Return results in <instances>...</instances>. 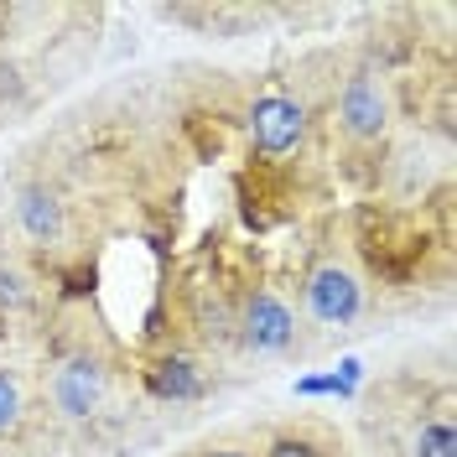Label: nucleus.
Segmentation results:
<instances>
[{
    "instance_id": "1",
    "label": "nucleus",
    "mask_w": 457,
    "mask_h": 457,
    "mask_svg": "<svg viewBox=\"0 0 457 457\" xmlns=\"http://www.w3.org/2000/svg\"><path fill=\"white\" fill-rule=\"evenodd\" d=\"M110 395V370L94 353H68L47 379V400L62 421H94Z\"/></svg>"
},
{
    "instance_id": "2",
    "label": "nucleus",
    "mask_w": 457,
    "mask_h": 457,
    "mask_svg": "<svg viewBox=\"0 0 457 457\" xmlns=\"http://www.w3.org/2000/svg\"><path fill=\"white\" fill-rule=\"evenodd\" d=\"M302 302H307L312 322H322V328H348L353 317L364 312V286H359V276H353L348 265H338V260H322V265H312V270H307Z\"/></svg>"
},
{
    "instance_id": "3",
    "label": "nucleus",
    "mask_w": 457,
    "mask_h": 457,
    "mask_svg": "<svg viewBox=\"0 0 457 457\" xmlns=\"http://www.w3.org/2000/svg\"><path fill=\"white\" fill-rule=\"evenodd\" d=\"M234 338L260 359H276L296 343V312L286 307L276 291H255L239 312H234Z\"/></svg>"
},
{
    "instance_id": "4",
    "label": "nucleus",
    "mask_w": 457,
    "mask_h": 457,
    "mask_svg": "<svg viewBox=\"0 0 457 457\" xmlns=\"http://www.w3.org/2000/svg\"><path fill=\"white\" fill-rule=\"evenodd\" d=\"M338 125L348 141L370 145L385 136V125H390V84L374 73V68H359L338 94Z\"/></svg>"
},
{
    "instance_id": "5",
    "label": "nucleus",
    "mask_w": 457,
    "mask_h": 457,
    "mask_svg": "<svg viewBox=\"0 0 457 457\" xmlns=\"http://www.w3.org/2000/svg\"><path fill=\"white\" fill-rule=\"evenodd\" d=\"M250 141L260 156H286L307 141V104L291 94H260L250 104Z\"/></svg>"
},
{
    "instance_id": "6",
    "label": "nucleus",
    "mask_w": 457,
    "mask_h": 457,
    "mask_svg": "<svg viewBox=\"0 0 457 457\" xmlns=\"http://www.w3.org/2000/svg\"><path fill=\"white\" fill-rule=\"evenodd\" d=\"M145 390L156 400H171V405H193V400L208 395V379L187 353H162L145 364Z\"/></svg>"
},
{
    "instance_id": "7",
    "label": "nucleus",
    "mask_w": 457,
    "mask_h": 457,
    "mask_svg": "<svg viewBox=\"0 0 457 457\" xmlns=\"http://www.w3.org/2000/svg\"><path fill=\"white\" fill-rule=\"evenodd\" d=\"M16 224H21V234L31 245H57L68 234V208H62V198L53 187H27L16 198Z\"/></svg>"
},
{
    "instance_id": "8",
    "label": "nucleus",
    "mask_w": 457,
    "mask_h": 457,
    "mask_svg": "<svg viewBox=\"0 0 457 457\" xmlns=\"http://www.w3.org/2000/svg\"><path fill=\"white\" fill-rule=\"evenodd\" d=\"M27 427V385L16 370H0V442L21 436Z\"/></svg>"
},
{
    "instance_id": "9",
    "label": "nucleus",
    "mask_w": 457,
    "mask_h": 457,
    "mask_svg": "<svg viewBox=\"0 0 457 457\" xmlns=\"http://www.w3.org/2000/svg\"><path fill=\"white\" fill-rule=\"evenodd\" d=\"M411 457H457V427L453 416H431L411 436Z\"/></svg>"
},
{
    "instance_id": "10",
    "label": "nucleus",
    "mask_w": 457,
    "mask_h": 457,
    "mask_svg": "<svg viewBox=\"0 0 457 457\" xmlns=\"http://www.w3.org/2000/svg\"><path fill=\"white\" fill-rule=\"evenodd\" d=\"M193 328H198V338H203V343H213V348L234 343V312H228L219 296H203V302H198V317H193Z\"/></svg>"
},
{
    "instance_id": "11",
    "label": "nucleus",
    "mask_w": 457,
    "mask_h": 457,
    "mask_svg": "<svg viewBox=\"0 0 457 457\" xmlns=\"http://www.w3.org/2000/svg\"><path fill=\"white\" fill-rule=\"evenodd\" d=\"M291 395H302V400H353L359 390H353V385H343L338 374L328 370V374H302V379L291 385Z\"/></svg>"
},
{
    "instance_id": "12",
    "label": "nucleus",
    "mask_w": 457,
    "mask_h": 457,
    "mask_svg": "<svg viewBox=\"0 0 457 457\" xmlns=\"http://www.w3.org/2000/svg\"><path fill=\"white\" fill-rule=\"evenodd\" d=\"M265 457H322V453H317L307 436H291V431H286V436H276V442L265 447Z\"/></svg>"
},
{
    "instance_id": "13",
    "label": "nucleus",
    "mask_w": 457,
    "mask_h": 457,
    "mask_svg": "<svg viewBox=\"0 0 457 457\" xmlns=\"http://www.w3.org/2000/svg\"><path fill=\"white\" fill-rule=\"evenodd\" d=\"M343 379V385H353V390H359V385H364V364H359V359H353V353H348V359H338V370H333Z\"/></svg>"
},
{
    "instance_id": "14",
    "label": "nucleus",
    "mask_w": 457,
    "mask_h": 457,
    "mask_svg": "<svg viewBox=\"0 0 457 457\" xmlns=\"http://www.w3.org/2000/svg\"><path fill=\"white\" fill-rule=\"evenodd\" d=\"M208 457H250V453H208Z\"/></svg>"
},
{
    "instance_id": "15",
    "label": "nucleus",
    "mask_w": 457,
    "mask_h": 457,
    "mask_svg": "<svg viewBox=\"0 0 457 457\" xmlns=\"http://www.w3.org/2000/svg\"><path fill=\"white\" fill-rule=\"evenodd\" d=\"M0 16H5V5H0Z\"/></svg>"
}]
</instances>
